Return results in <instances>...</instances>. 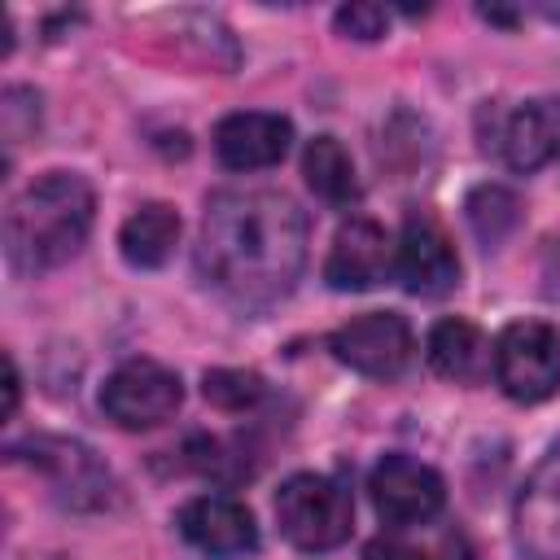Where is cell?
I'll use <instances>...</instances> for the list:
<instances>
[{
	"mask_svg": "<svg viewBox=\"0 0 560 560\" xmlns=\"http://www.w3.org/2000/svg\"><path fill=\"white\" fill-rule=\"evenodd\" d=\"M494 149L503 153V162L512 171H538L542 162H551V153L560 149V109L547 105V101H525L516 105L499 136H494Z\"/></svg>",
	"mask_w": 560,
	"mask_h": 560,
	"instance_id": "obj_13",
	"label": "cell"
},
{
	"mask_svg": "<svg viewBox=\"0 0 560 560\" xmlns=\"http://www.w3.org/2000/svg\"><path fill=\"white\" fill-rule=\"evenodd\" d=\"M201 394L219 411H245V407H254L262 398V376L245 372V368H214V372H206Z\"/></svg>",
	"mask_w": 560,
	"mask_h": 560,
	"instance_id": "obj_18",
	"label": "cell"
},
{
	"mask_svg": "<svg viewBox=\"0 0 560 560\" xmlns=\"http://www.w3.org/2000/svg\"><path fill=\"white\" fill-rule=\"evenodd\" d=\"M468 223H472V232L486 241V245H499L512 228H516V197L508 192V188H499V184H481L477 192H468Z\"/></svg>",
	"mask_w": 560,
	"mask_h": 560,
	"instance_id": "obj_17",
	"label": "cell"
},
{
	"mask_svg": "<svg viewBox=\"0 0 560 560\" xmlns=\"http://www.w3.org/2000/svg\"><path fill=\"white\" fill-rule=\"evenodd\" d=\"M4 394H9L4 416H13L18 411V368H13V359H4Z\"/></svg>",
	"mask_w": 560,
	"mask_h": 560,
	"instance_id": "obj_21",
	"label": "cell"
},
{
	"mask_svg": "<svg viewBox=\"0 0 560 560\" xmlns=\"http://www.w3.org/2000/svg\"><path fill=\"white\" fill-rule=\"evenodd\" d=\"M179 538L210 556V560H241L258 551V525L249 516V508L232 494H197L179 508L175 516Z\"/></svg>",
	"mask_w": 560,
	"mask_h": 560,
	"instance_id": "obj_9",
	"label": "cell"
},
{
	"mask_svg": "<svg viewBox=\"0 0 560 560\" xmlns=\"http://www.w3.org/2000/svg\"><path fill=\"white\" fill-rule=\"evenodd\" d=\"M368 560H442V556H433L429 547H416L407 538H376L368 547Z\"/></svg>",
	"mask_w": 560,
	"mask_h": 560,
	"instance_id": "obj_20",
	"label": "cell"
},
{
	"mask_svg": "<svg viewBox=\"0 0 560 560\" xmlns=\"http://www.w3.org/2000/svg\"><path fill=\"white\" fill-rule=\"evenodd\" d=\"M337 31L350 39H381L389 31V13L381 4H341L337 9Z\"/></svg>",
	"mask_w": 560,
	"mask_h": 560,
	"instance_id": "obj_19",
	"label": "cell"
},
{
	"mask_svg": "<svg viewBox=\"0 0 560 560\" xmlns=\"http://www.w3.org/2000/svg\"><path fill=\"white\" fill-rule=\"evenodd\" d=\"M368 490H372V508L385 525L394 529H407V525H424L442 512L446 503V486L442 477L411 459V455H385L372 477H368Z\"/></svg>",
	"mask_w": 560,
	"mask_h": 560,
	"instance_id": "obj_7",
	"label": "cell"
},
{
	"mask_svg": "<svg viewBox=\"0 0 560 560\" xmlns=\"http://www.w3.org/2000/svg\"><path fill=\"white\" fill-rule=\"evenodd\" d=\"M512 525H516V547L529 560H560V438L525 477Z\"/></svg>",
	"mask_w": 560,
	"mask_h": 560,
	"instance_id": "obj_10",
	"label": "cell"
},
{
	"mask_svg": "<svg viewBox=\"0 0 560 560\" xmlns=\"http://www.w3.org/2000/svg\"><path fill=\"white\" fill-rule=\"evenodd\" d=\"M494 381L512 402H542L560 389V332L542 319H516L494 337Z\"/></svg>",
	"mask_w": 560,
	"mask_h": 560,
	"instance_id": "obj_4",
	"label": "cell"
},
{
	"mask_svg": "<svg viewBox=\"0 0 560 560\" xmlns=\"http://www.w3.org/2000/svg\"><path fill=\"white\" fill-rule=\"evenodd\" d=\"M429 368L455 385H477L486 381V372L494 368V350L486 341V332L468 319H438L429 328Z\"/></svg>",
	"mask_w": 560,
	"mask_h": 560,
	"instance_id": "obj_14",
	"label": "cell"
},
{
	"mask_svg": "<svg viewBox=\"0 0 560 560\" xmlns=\"http://www.w3.org/2000/svg\"><path fill=\"white\" fill-rule=\"evenodd\" d=\"M92 214H96V197L83 175L70 171L39 175L9 206L4 219L9 262L18 271H48L70 262L92 232Z\"/></svg>",
	"mask_w": 560,
	"mask_h": 560,
	"instance_id": "obj_2",
	"label": "cell"
},
{
	"mask_svg": "<svg viewBox=\"0 0 560 560\" xmlns=\"http://www.w3.org/2000/svg\"><path fill=\"white\" fill-rule=\"evenodd\" d=\"M302 175L311 184V192L328 206H350L359 197V179H354V162L341 149L337 136H315L302 153Z\"/></svg>",
	"mask_w": 560,
	"mask_h": 560,
	"instance_id": "obj_16",
	"label": "cell"
},
{
	"mask_svg": "<svg viewBox=\"0 0 560 560\" xmlns=\"http://www.w3.org/2000/svg\"><path fill=\"white\" fill-rule=\"evenodd\" d=\"M197 267L223 298L271 306L306 267V214L276 188H223L206 201Z\"/></svg>",
	"mask_w": 560,
	"mask_h": 560,
	"instance_id": "obj_1",
	"label": "cell"
},
{
	"mask_svg": "<svg viewBox=\"0 0 560 560\" xmlns=\"http://www.w3.org/2000/svg\"><path fill=\"white\" fill-rule=\"evenodd\" d=\"M179 241V214L166 201H149L118 228V249L131 267H162L175 254Z\"/></svg>",
	"mask_w": 560,
	"mask_h": 560,
	"instance_id": "obj_15",
	"label": "cell"
},
{
	"mask_svg": "<svg viewBox=\"0 0 560 560\" xmlns=\"http://www.w3.org/2000/svg\"><path fill=\"white\" fill-rule=\"evenodd\" d=\"M289 140H293V122L284 114L241 109L214 127V158L228 171H267L289 153Z\"/></svg>",
	"mask_w": 560,
	"mask_h": 560,
	"instance_id": "obj_12",
	"label": "cell"
},
{
	"mask_svg": "<svg viewBox=\"0 0 560 560\" xmlns=\"http://www.w3.org/2000/svg\"><path fill=\"white\" fill-rule=\"evenodd\" d=\"M276 525L298 551H332L354 529L350 490L324 472H293L276 490Z\"/></svg>",
	"mask_w": 560,
	"mask_h": 560,
	"instance_id": "obj_3",
	"label": "cell"
},
{
	"mask_svg": "<svg viewBox=\"0 0 560 560\" xmlns=\"http://www.w3.org/2000/svg\"><path fill=\"white\" fill-rule=\"evenodd\" d=\"M394 267H398L402 289L416 298H442L459 284V258H455L446 228L420 210H411L402 219V232L394 245Z\"/></svg>",
	"mask_w": 560,
	"mask_h": 560,
	"instance_id": "obj_8",
	"label": "cell"
},
{
	"mask_svg": "<svg viewBox=\"0 0 560 560\" xmlns=\"http://www.w3.org/2000/svg\"><path fill=\"white\" fill-rule=\"evenodd\" d=\"M179 402H184V385L158 359H127L101 385V411L131 433L166 424L179 411Z\"/></svg>",
	"mask_w": 560,
	"mask_h": 560,
	"instance_id": "obj_5",
	"label": "cell"
},
{
	"mask_svg": "<svg viewBox=\"0 0 560 560\" xmlns=\"http://www.w3.org/2000/svg\"><path fill=\"white\" fill-rule=\"evenodd\" d=\"M389 262H394V249H389L385 228L372 219H350L337 228V236L328 245L324 280L337 293H363L389 276Z\"/></svg>",
	"mask_w": 560,
	"mask_h": 560,
	"instance_id": "obj_11",
	"label": "cell"
},
{
	"mask_svg": "<svg viewBox=\"0 0 560 560\" xmlns=\"http://www.w3.org/2000/svg\"><path fill=\"white\" fill-rule=\"evenodd\" d=\"M328 350H332L350 372H359V376L394 381V376L411 363L416 337H411V324H407L398 311H368V315L346 319V324L328 337Z\"/></svg>",
	"mask_w": 560,
	"mask_h": 560,
	"instance_id": "obj_6",
	"label": "cell"
}]
</instances>
